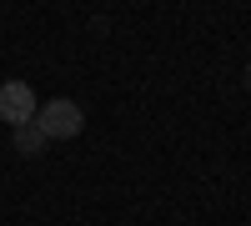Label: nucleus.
<instances>
[{
  "mask_svg": "<svg viewBox=\"0 0 251 226\" xmlns=\"http://www.w3.org/2000/svg\"><path fill=\"white\" fill-rule=\"evenodd\" d=\"M35 91H30V80H5L0 86V121H10V131L15 126H25V121H35Z\"/></svg>",
  "mask_w": 251,
  "mask_h": 226,
  "instance_id": "obj_2",
  "label": "nucleus"
},
{
  "mask_svg": "<svg viewBox=\"0 0 251 226\" xmlns=\"http://www.w3.org/2000/svg\"><path fill=\"white\" fill-rule=\"evenodd\" d=\"M246 86H251V66H246Z\"/></svg>",
  "mask_w": 251,
  "mask_h": 226,
  "instance_id": "obj_4",
  "label": "nucleus"
},
{
  "mask_svg": "<svg viewBox=\"0 0 251 226\" xmlns=\"http://www.w3.org/2000/svg\"><path fill=\"white\" fill-rule=\"evenodd\" d=\"M35 126H40V136H46V141H71V136L86 131V111H80L75 100L55 96V100H46V106L35 111Z\"/></svg>",
  "mask_w": 251,
  "mask_h": 226,
  "instance_id": "obj_1",
  "label": "nucleus"
},
{
  "mask_svg": "<svg viewBox=\"0 0 251 226\" xmlns=\"http://www.w3.org/2000/svg\"><path fill=\"white\" fill-rule=\"evenodd\" d=\"M15 151L20 156H40V151H46V136H40V126H35V121H25V126H15Z\"/></svg>",
  "mask_w": 251,
  "mask_h": 226,
  "instance_id": "obj_3",
  "label": "nucleus"
}]
</instances>
